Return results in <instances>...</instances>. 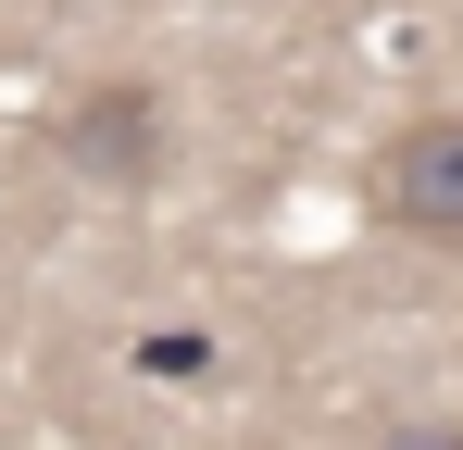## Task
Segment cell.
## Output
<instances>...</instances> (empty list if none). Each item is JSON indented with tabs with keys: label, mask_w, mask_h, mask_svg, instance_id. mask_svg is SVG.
I'll return each mask as SVG.
<instances>
[{
	"label": "cell",
	"mask_w": 463,
	"mask_h": 450,
	"mask_svg": "<svg viewBox=\"0 0 463 450\" xmlns=\"http://www.w3.org/2000/svg\"><path fill=\"white\" fill-rule=\"evenodd\" d=\"M51 150H63L76 175H100V188H151L163 175V100L151 88H88L76 113L51 126Z\"/></svg>",
	"instance_id": "7a4b0ae2"
},
{
	"label": "cell",
	"mask_w": 463,
	"mask_h": 450,
	"mask_svg": "<svg viewBox=\"0 0 463 450\" xmlns=\"http://www.w3.org/2000/svg\"><path fill=\"white\" fill-rule=\"evenodd\" d=\"M376 213L401 225V238H426V250H463V113H426V126L388 138Z\"/></svg>",
	"instance_id": "6da1fadb"
},
{
	"label": "cell",
	"mask_w": 463,
	"mask_h": 450,
	"mask_svg": "<svg viewBox=\"0 0 463 450\" xmlns=\"http://www.w3.org/2000/svg\"><path fill=\"white\" fill-rule=\"evenodd\" d=\"M364 450H463V426L451 413H401V426H376Z\"/></svg>",
	"instance_id": "3957f363"
}]
</instances>
